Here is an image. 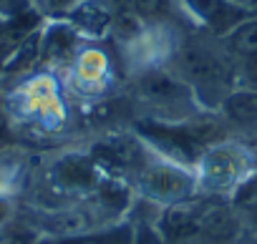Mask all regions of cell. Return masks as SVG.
<instances>
[{"instance_id":"obj_1","label":"cell","mask_w":257,"mask_h":244,"mask_svg":"<svg viewBox=\"0 0 257 244\" xmlns=\"http://www.w3.org/2000/svg\"><path fill=\"white\" fill-rule=\"evenodd\" d=\"M142 131L157 146H162L167 154H172V156H177L182 161H192L194 151H197V144L209 139V129H184V131H177V129H167V126H159V124H142Z\"/></svg>"},{"instance_id":"obj_2","label":"cell","mask_w":257,"mask_h":244,"mask_svg":"<svg viewBox=\"0 0 257 244\" xmlns=\"http://www.w3.org/2000/svg\"><path fill=\"white\" fill-rule=\"evenodd\" d=\"M144 186L159 199H179L189 191V179L174 169H152L144 176Z\"/></svg>"},{"instance_id":"obj_3","label":"cell","mask_w":257,"mask_h":244,"mask_svg":"<svg viewBox=\"0 0 257 244\" xmlns=\"http://www.w3.org/2000/svg\"><path fill=\"white\" fill-rule=\"evenodd\" d=\"M189 8L204 21L209 23L214 31H224L227 26H232L237 21V8L229 6L227 0H187Z\"/></svg>"},{"instance_id":"obj_4","label":"cell","mask_w":257,"mask_h":244,"mask_svg":"<svg viewBox=\"0 0 257 244\" xmlns=\"http://www.w3.org/2000/svg\"><path fill=\"white\" fill-rule=\"evenodd\" d=\"M182 68L197 81H219L224 76L219 61L199 48H187L182 53Z\"/></svg>"},{"instance_id":"obj_5","label":"cell","mask_w":257,"mask_h":244,"mask_svg":"<svg viewBox=\"0 0 257 244\" xmlns=\"http://www.w3.org/2000/svg\"><path fill=\"white\" fill-rule=\"evenodd\" d=\"M197 229L212 236H229L234 231V219L224 206H204L197 209Z\"/></svg>"},{"instance_id":"obj_6","label":"cell","mask_w":257,"mask_h":244,"mask_svg":"<svg viewBox=\"0 0 257 244\" xmlns=\"http://www.w3.org/2000/svg\"><path fill=\"white\" fill-rule=\"evenodd\" d=\"M56 174H58V179H61L63 184H68V186H88V184H93V169H91V164H88L86 159H81V156H68V159H63V161L56 166Z\"/></svg>"},{"instance_id":"obj_7","label":"cell","mask_w":257,"mask_h":244,"mask_svg":"<svg viewBox=\"0 0 257 244\" xmlns=\"http://www.w3.org/2000/svg\"><path fill=\"white\" fill-rule=\"evenodd\" d=\"M164 229L172 236H184L197 231V209H172L164 219Z\"/></svg>"},{"instance_id":"obj_8","label":"cell","mask_w":257,"mask_h":244,"mask_svg":"<svg viewBox=\"0 0 257 244\" xmlns=\"http://www.w3.org/2000/svg\"><path fill=\"white\" fill-rule=\"evenodd\" d=\"M96 159L106 161V164H116V166H123V164H132L137 159V151L132 144L126 141H116V144H101L96 146Z\"/></svg>"},{"instance_id":"obj_9","label":"cell","mask_w":257,"mask_h":244,"mask_svg":"<svg viewBox=\"0 0 257 244\" xmlns=\"http://www.w3.org/2000/svg\"><path fill=\"white\" fill-rule=\"evenodd\" d=\"M224 108L234 121H252L257 118V93H234L227 98Z\"/></svg>"},{"instance_id":"obj_10","label":"cell","mask_w":257,"mask_h":244,"mask_svg":"<svg viewBox=\"0 0 257 244\" xmlns=\"http://www.w3.org/2000/svg\"><path fill=\"white\" fill-rule=\"evenodd\" d=\"M234 174H237V161L224 151L214 154L207 164V176H209L212 184H227V181L234 179Z\"/></svg>"},{"instance_id":"obj_11","label":"cell","mask_w":257,"mask_h":244,"mask_svg":"<svg viewBox=\"0 0 257 244\" xmlns=\"http://www.w3.org/2000/svg\"><path fill=\"white\" fill-rule=\"evenodd\" d=\"M142 88H144L147 96H154V98H174V96L182 93L179 83H174L172 78H167V76H162V73L147 76L144 83H142Z\"/></svg>"},{"instance_id":"obj_12","label":"cell","mask_w":257,"mask_h":244,"mask_svg":"<svg viewBox=\"0 0 257 244\" xmlns=\"http://www.w3.org/2000/svg\"><path fill=\"white\" fill-rule=\"evenodd\" d=\"M229 48L237 53H247V56L257 53V21L239 26L229 38Z\"/></svg>"},{"instance_id":"obj_13","label":"cell","mask_w":257,"mask_h":244,"mask_svg":"<svg viewBox=\"0 0 257 244\" xmlns=\"http://www.w3.org/2000/svg\"><path fill=\"white\" fill-rule=\"evenodd\" d=\"M76 21L86 28V31H93V33H98V31H103L106 28V23H108V16L101 11V8H96V6H83V8H78V13H76Z\"/></svg>"},{"instance_id":"obj_14","label":"cell","mask_w":257,"mask_h":244,"mask_svg":"<svg viewBox=\"0 0 257 244\" xmlns=\"http://www.w3.org/2000/svg\"><path fill=\"white\" fill-rule=\"evenodd\" d=\"M101 196H103V201L111 204V206H121V204L126 201V191H123L118 184H103Z\"/></svg>"},{"instance_id":"obj_15","label":"cell","mask_w":257,"mask_h":244,"mask_svg":"<svg viewBox=\"0 0 257 244\" xmlns=\"http://www.w3.org/2000/svg\"><path fill=\"white\" fill-rule=\"evenodd\" d=\"M68 46H71V36L66 31H53L51 33V38H48V51L51 53H63Z\"/></svg>"},{"instance_id":"obj_16","label":"cell","mask_w":257,"mask_h":244,"mask_svg":"<svg viewBox=\"0 0 257 244\" xmlns=\"http://www.w3.org/2000/svg\"><path fill=\"white\" fill-rule=\"evenodd\" d=\"M134 6L144 16H157L167 8V0H134Z\"/></svg>"},{"instance_id":"obj_17","label":"cell","mask_w":257,"mask_h":244,"mask_svg":"<svg viewBox=\"0 0 257 244\" xmlns=\"http://www.w3.org/2000/svg\"><path fill=\"white\" fill-rule=\"evenodd\" d=\"M244 73H247V78H249L252 83H257V53H252V56L247 58V63H244Z\"/></svg>"},{"instance_id":"obj_18","label":"cell","mask_w":257,"mask_h":244,"mask_svg":"<svg viewBox=\"0 0 257 244\" xmlns=\"http://www.w3.org/2000/svg\"><path fill=\"white\" fill-rule=\"evenodd\" d=\"M23 6H26V0H0V8L11 11V13H18Z\"/></svg>"},{"instance_id":"obj_19","label":"cell","mask_w":257,"mask_h":244,"mask_svg":"<svg viewBox=\"0 0 257 244\" xmlns=\"http://www.w3.org/2000/svg\"><path fill=\"white\" fill-rule=\"evenodd\" d=\"M237 6H242V8H249V11H254L257 13V0H234Z\"/></svg>"},{"instance_id":"obj_20","label":"cell","mask_w":257,"mask_h":244,"mask_svg":"<svg viewBox=\"0 0 257 244\" xmlns=\"http://www.w3.org/2000/svg\"><path fill=\"white\" fill-rule=\"evenodd\" d=\"M139 244H162V241H157L154 236H144V239H142Z\"/></svg>"},{"instance_id":"obj_21","label":"cell","mask_w":257,"mask_h":244,"mask_svg":"<svg viewBox=\"0 0 257 244\" xmlns=\"http://www.w3.org/2000/svg\"><path fill=\"white\" fill-rule=\"evenodd\" d=\"M53 6H66V3H71V0H51Z\"/></svg>"},{"instance_id":"obj_22","label":"cell","mask_w":257,"mask_h":244,"mask_svg":"<svg viewBox=\"0 0 257 244\" xmlns=\"http://www.w3.org/2000/svg\"><path fill=\"white\" fill-rule=\"evenodd\" d=\"M3 216H6V206H3V204H0V219H3Z\"/></svg>"},{"instance_id":"obj_23","label":"cell","mask_w":257,"mask_h":244,"mask_svg":"<svg viewBox=\"0 0 257 244\" xmlns=\"http://www.w3.org/2000/svg\"><path fill=\"white\" fill-rule=\"evenodd\" d=\"M68 244H91V241H68Z\"/></svg>"}]
</instances>
